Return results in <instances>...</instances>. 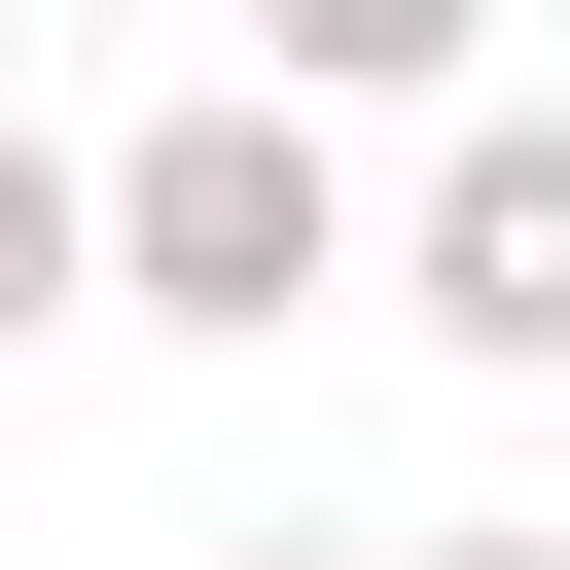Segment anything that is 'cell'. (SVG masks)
Listing matches in <instances>:
<instances>
[{
  "label": "cell",
  "mask_w": 570,
  "mask_h": 570,
  "mask_svg": "<svg viewBox=\"0 0 570 570\" xmlns=\"http://www.w3.org/2000/svg\"><path fill=\"white\" fill-rule=\"evenodd\" d=\"M285 285H356V178H321V107L178 71L142 142H71V321H249V356H285Z\"/></svg>",
  "instance_id": "obj_1"
},
{
  "label": "cell",
  "mask_w": 570,
  "mask_h": 570,
  "mask_svg": "<svg viewBox=\"0 0 570 570\" xmlns=\"http://www.w3.org/2000/svg\"><path fill=\"white\" fill-rule=\"evenodd\" d=\"M392 321H428V356H499V392L570 356V107H463V178L392 214Z\"/></svg>",
  "instance_id": "obj_2"
},
{
  "label": "cell",
  "mask_w": 570,
  "mask_h": 570,
  "mask_svg": "<svg viewBox=\"0 0 570 570\" xmlns=\"http://www.w3.org/2000/svg\"><path fill=\"white\" fill-rule=\"evenodd\" d=\"M36 321H71V142L0 107V356H36Z\"/></svg>",
  "instance_id": "obj_3"
},
{
  "label": "cell",
  "mask_w": 570,
  "mask_h": 570,
  "mask_svg": "<svg viewBox=\"0 0 570 570\" xmlns=\"http://www.w3.org/2000/svg\"><path fill=\"white\" fill-rule=\"evenodd\" d=\"M356 570H570V534H356Z\"/></svg>",
  "instance_id": "obj_4"
},
{
  "label": "cell",
  "mask_w": 570,
  "mask_h": 570,
  "mask_svg": "<svg viewBox=\"0 0 570 570\" xmlns=\"http://www.w3.org/2000/svg\"><path fill=\"white\" fill-rule=\"evenodd\" d=\"M249 570H285V534H249Z\"/></svg>",
  "instance_id": "obj_5"
}]
</instances>
